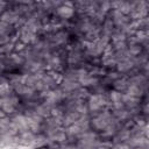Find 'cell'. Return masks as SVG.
<instances>
[{"mask_svg": "<svg viewBox=\"0 0 149 149\" xmlns=\"http://www.w3.org/2000/svg\"><path fill=\"white\" fill-rule=\"evenodd\" d=\"M133 120H134L135 126H139V127H142V128H146L147 125H148V115H144L142 113L134 115Z\"/></svg>", "mask_w": 149, "mask_h": 149, "instance_id": "1", "label": "cell"}, {"mask_svg": "<svg viewBox=\"0 0 149 149\" xmlns=\"http://www.w3.org/2000/svg\"><path fill=\"white\" fill-rule=\"evenodd\" d=\"M34 149H50V148L48 147V144H47V143H44V144H40V146H36Z\"/></svg>", "mask_w": 149, "mask_h": 149, "instance_id": "2", "label": "cell"}, {"mask_svg": "<svg viewBox=\"0 0 149 149\" xmlns=\"http://www.w3.org/2000/svg\"><path fill=\"white\" fill-rule=\"evenodd\" d=\"M6 118H8V116H7L6 113L0 108V120H3V119H6Z\"/></svg>", "mask_w": 149, "mask_h": 149, "instance_id": "3", "label": "cell"}, {"mask_svg": "<svg viewBox=\"0 0 149 149\" xmlns=\"http://www.w3.org/2000/svg\"><path fill=\"white\" fill-rule=\"evenodd\" d=\"M2 136H3V133H2V130H1V127H0V140L2 139Z\"/></svg>", "mask_w": 149, "mask_h": 149, "instance_id": "4", "label": "cell"}]
</instances>
